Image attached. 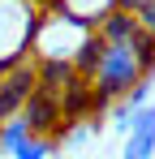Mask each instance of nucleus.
Returning a JSON list of instances; mask_svg holds the SVG:
<instances>
[{
  "label": "nucleus",
  "instance_id": "1",
  "mask_svg": "<svg viewBox=\"0 0 155 159\" xmlns=\"http://www.w3.org/2000/svg\"><path fill=\"white\" fill-rule=\"evenodd\" d=\"M151 65H155V39L147 30L138 39H125V43H108L99 69L91 78L95 99H125L138 82H147V69Z\"/></svg>",
  "mask_w": 155,
  "mask_h": 159
},
{
  "label": "nucleus",
  "instance_id": "2",
  "mask_svg": "<svg viewBox=\"0 0 155 159\" xmlns=\"http://www.w3.org/2000/svg\"><path fill=\"white\" fill-rule=\"evenodd\" d=\"M91 34H95V26H86L82 17L65 13L60 4H43L39 26H35V52H39V60H65V65H73Z\"/></svg>",
  "mask_w": 155,
  "mask_h": 159
},
{
  "label": "nucleus",
  "instance_id": "3",
  "mask_svg": "<svg viewBox=\"0 0 155 159\" xmlns=\"http://www.w3.org/2000/svg\"><path fill=\"white\" fill-rule=\"evenodd\" d=\"M39 4L35 0H0V73L26 60V48H35L39 26Z\"/></svg>",
  "mask_w": 155,
  "mask_h": 159
},
{
  "label": "nucleus",
  "instance_id": "4",
  "mask_svg": "<svg viewBox=\"0 0 155 159\" xmlns=\"http://www.w3.org/2000/svg\"><path fill=\"white\" fill-rule=\"evenodd\" d=\"M121 159H155V103H147L134 116V129L125 133Z\"/></svg>",
  "mask_w": 155,
  "mask_h": 159
},
{
  "label": "nucleus",
  "instance_id": "5",
  "mask_svg": "<svg viewBox=\"0 0 155 159\" xmlns=\"http://www.w3.org/2000/svg\"><path fill=\"white\" fill-rule=\"evenodd\" d=\"M52 4H60L65 13H73L82 17L86 26H99L108 13H116V9H125V0H52Z\"/></svg>",
  "mask_w": 155,
  "mask_h": 159
},
{
  "label": "nucleus",
  "instance_id": "6",
  "mask_svg": "<svg viewBox=\"0 0 155 159\" xmlns=\"http://www.w3.org/2000/svg\"><path fill=\"white\" fill-rule=\"evenodd\" d=\"M30 138H35V129H30V120H26L22 112H17V116H9V120H0V155L13 159Z\"/></svg>",
  "mask_w": 155,
  "mask_h": 159
},
{
  "label": "nucleus",
  "instance_id": "7",
  "mask_svg": "<svg viewBox=\"0 0 155 159\" xmlns=\"http://www.w3.org/2000/svg\"><path fill=\"white\" fill-rule=\"evenodd\" d=\"M103 48H108V43H103V34L95 30V34L86 39V48L78 52V60H73V69L82 78H95V69H99V60H103Z\"/></svg>",
  "mask_w": 155,
  "mask_h": 159
},
{
  "label": "nucleus",
  "instance_id": "8",
  "mask_svg": "<svg viewBox=\"0 0 155 159\" xmlns=\"http://www.w3.org/2000/svg\"><path fill=\"white\" fill-rule=\"evenodd\" d=\"M52 155H56V151H52V142H48V138H30V142H26V146H22L13 159H52Z\"/></svg>",
  "mask_w": 155,
  "mask_h": 159
},
{
  "label": "nucleus",
  "instance_id": "9",
  "mask_svg": "<svg viewBox=\"0 0 155 159\" xmlns=\"http://www.w3.org/2000/svg\"><path fill=\"white\" fill-rule=\"evenodd\" d=\"M151 90H155V82H151V78H147V82H138V86L125 95V103L134 107V112H142V107H147V99H151Z\"/></svg>",
  "mask_w": 155,
  "mask_h": 159
},
{
  "label": "nucleus",
  "instance_id": "10",
  "mask_svg": "<svg viewBox=\"0 0 155 159\" xmlns=\"http://www.w3.org/2000/svg\"><path fill=\"white\" fill-rule=\"evenodd\" d=\"M134 13H138V26H142V30H147V34L155 39V0H142Z\"/></svg>",
  "mask_w": 155,
  "mask_h": 159
},
{
  "label": "nucleus",
  "instance_id": "11",
  "mask_svg": "<svg viewBox=\"0 0 155 159\" xmlns=\"http://www.w3.org/2000/svg\"><path fill=\"white\" fill-rule=\"evenodd\" d=\"M95 129H99V125H78V129H69V133H65V146H78V142H86Z\"/></svg>",
  "mask_w": 155,
  "mask_h": 159
},
{
  "label": "nucleus",
  "instance_id": "12",
  "mask_svg": "<svg viewBox=\"0 0 155 159\" xmlns=\"http://www.w3.org/2000/svg\"><path fill=\"white\" fill-rule=\"evenodd\" d=\"M138 4H142V0H125V9H138Z\"/></svg>",
  "mask_w": 155,
  "mask_h": 159
},
{
  "label": "nucleus",
  "instance_id": "13",
  "mask_svg": "<svg viewBox=\"0 0 155 159\" xmlns=\"http://www.w3.org/2000/svg\"><path fill=\"white\" fill-rule=\"evenodd\" d=\"M52 159H65V155H52Z\"/></svg>",
  "mask_w": 155,
  "mask_h": 159
}]
</instances>
